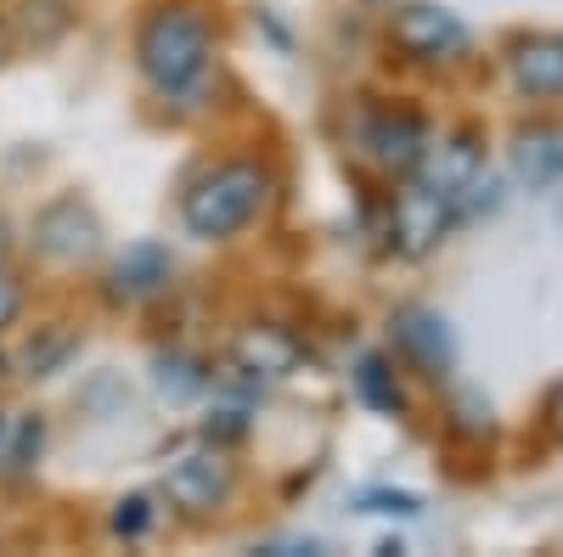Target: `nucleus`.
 <instances>
[{
    "label": "nucleus",
    "mask_w": 563,
    "mask_h": 557,
    "mask_svg": "<svg viewBox=\"0 0 563 557\" xmlns=\"http://www.w3.org/2000/svg\"><path fill=\"white\" fill-rule=\"evenodd\" d=\"M214 23L192 0H164L135 29V74L158 102H198L214 79Z\"/></svg>",
    "instance_id": "nucleus-1"
},
{
    "label": "nucleus",
    "mask_w": 563,
    "mask_h": 557,
    "mask_svg": "<svg viewBox=\"0 0 563 557\" xmlns=\"http://www.w3.org/2000/svg\"><path fill=\"white\" fill-rule=\"evenodd\" d=\"M271 203V169L254 158H220L180 192V225L198 243H238Z\"/></svg>",
    "instance_id": "nucleus-2"
},
{
    "label": "nucleus",
    "mask_w": 563,
    "mask_h": 557,
    "mask_svg": "<svg viewBox=\"0 0 563 557\" xmlns=\"http://www.w3.org/2000/svg\"><path fill=\"white\" fill-rule=\"evenodd\" d=\"M231 495H238V468L225 461V450H198V456H180L175 468L164 474V501L169 513L186 519V524H209L220 519Z\"/></svg>",
    "instance_id": "nucleus-3"
},
{
    "label": "nucleus",
    "mask_w": 563,
    "mask_h": 557,
    "mask_svg": "<svg viewBox=\"0 0 563 557\" xmlns=\"http://www.w3.org/2000/svg\"><path fill=\"white\" fill-rule=\"evenodd\" d=\"M389 45L406 52L411 63H462L474 52V34L451 7H434V0H406V7L389 12Z\"/></svg>",
    "instance_id": "nucleus-4"
},
{
    "label": "nucleus",
    "mask_w": 563,
    "mask_h": 557,
    "mask_svg": "<svg viewBox=\"0 0 563 557\" xmlns=\"http://www.w3.org/2000/svg\"><path fill=\"white\" fill-rule=\"evenodd\" d=\"M389 338H395V355L422 371L429 383H451L456 366H462V344L451 333V321L434 310V304H400L389 315Z\"/></svg>",
    "instance_id": "nucleus-5"
},
{
    "label": "nucleus",
    "mask_w": 563,
    "mask_h": 557,
    "mask_svg": "<svg viewBox=\"0 0 563 557\" xmlns=\"http://www.w3.org/2000/svg\"><path fill=\"white\" fill-rule=\"evenodd\" d=\"M34 254L63 270H79L102 254V220L85 198H52L34 214Z\"/></svg>",
    "instance_id": "nucleus-6"
},
{
    "label": "nucleus",
    "mask_w": 563,
    "mask_h": 557,
    "mask_svg": "<svg viewBox=\"0 0 563 557\" xmlns=\"http://www.w3.org/2000/svg\"><path fill=\"white\" fill-rule=\"evenodd\" d=\"M451 203L434 192V186H422L417 175H406V186L395 192L389 203V248L400 259H422V254H434L445 243V231H451Z\"/></svg>",
    "instance_id": "nucleus-7"
},
{
    "label": "nucleus",
    "mask_w": 563,
    "mask_h": 557,
    "mask_svg": "<svg viewBox=\"0 0 563 557\" xmlns=\"http://www.w3.org/2000/svg\"><path fill=\"white\" fill-rule=\"evenodd\" d=\"M429 124H422V113H411V108H384V113H372L366 124H361V147H366V158L378 164L384 175H417V164H422V153H429Z\"/></svg>",
    "instance_id": "nucleus-8"
},
{
    "label": "nucleus",
    "mask_w": 563,
    "mask_h": 557,
    "mask_svg": "<svg viewBox=\"0 0 563 557\" xmlns=\"http://www.w3.org/2000/svg\"><path fill=\"white\" fill-rule=\"evenodd\" d=\"M507 74L530 102H563V34L536 29L507 45Z\"/></svg>",
    "instance_id": "nucleus-9"
},
{
    "label": "nucleus",
    "mask_w": 563,
    "mask_h": 557,
    "mask_svg": "<svg viewBox=\"0 0 563 557\" xmlns=\"http://www.w3.org/2000/svg\"><path fill=\"white\" fill-rule=\"evenodd\" d=\"M512 180L530 186V192H558L563 186V124L558 119H530L512 130V147H507Z\"/></svg>",
    "instance_id": "nucleus-10"
},
{
    "label": "nucleus",
    "mask_w": 563,
    "mask_h": 557,
    "mask_svg": "<svg viewBox=\"0 0 563 557\" xmlns=\"http://www.w3.org/2000/svg\"><path fill=\"white\" fill-rule=\"evenodd\" d=\"M175 282V254L164 243H130L113 265H108V299L113 304H147L158 293H169Z\"/></svg>",
    "instance_id": "nucleus-11"
},
{
    "label": "nucleus",
    "mask_w": 563,
    "mask_h": 557,
    "mask_svg": "<svg viewBox=\"0 0 563 557\" xmlns=\"http://www.w3.org/2000/svg\"><path fill=\"white\" fill-rule=\"evenodd\" d=\"M231 366H243L254 383H282L299 371V338L288 327L254 321V327H243L238 344H231Z\"/></svg>",
    "instance_id": "nucleus-12"
},
{
    "label": "nucleus",
    "mask_w": 563,
    "mask_h": 557,
    "mask_svg": "<svg viewBox=\"0 0 563 557\" xmlns=\"http://www.w3.org/2000/svg\"><path fill=\"white\" fill-rule=\"evenodd\" d=\"M479 169H485L479 135H474V130H456V135H445L440 147L429 142V153H422V164H417V180H422V186H434L445 203H456V192H462V186L474 180Z\"/></svg>",
    "instance_id": "nucleus-13"
},
{
    "label": "nucleus",
    "mask_w": 563,
    "mask_h": 557,
    "mask_svg": "<svg viewBox=\"0 0 563 557\" xmlns=\"http://www.w3.org/2000/svg\"><path fill=\"white\" fill-rule=\"evenodd\" d=\"M45 456V416L40 411H12L7 434H0V474L7 479H29Z\"/></svg>",
    "instance_id": "nucleus-14"
},
{
    "label": "nucleus",
    "mask_w": 563,
    "mask_h": 557,
    "mask_svg": "<svg viewBox=\"0 0 563 557\" xmlns=\"http://www.w3.org/2000/svg\"><path fill=\"white\" fill-rule=\"evenodd\" d=\"M153 383H158V394H164L169 405H192L198 394H209L214 371H209L198 355H186V349H164V355L153 360Z\"/></svg>",
    "instance_id": "nucleus-15"
},
{
    "label": "nucleus",
    "mask_w": 563,
    "mask_h": 557,
    "mask_svg": "<svg viewBox=\"0 0 563 557\" xmlns=\"http://www.w3.org/2000/svg\"><path fill=\"white\" fill-rule=\"evenodd\" d=\"M355 394H361L372 411H400L406 394H400V378H395V360H389V355H361V366H355Z\"/></svg>",
    "instance_id": "nucleus-16"
},
{
    "label": "nucleus",
    "mask_w": 563,
    "mask_h": 557,
    "mask_svg": "<svg viewBox=\"0 0 563 557\" xmlns=\"http://www.w3.org/2000/svg\"><path fill=\"white\" fill-rule=\"evenodd\" d=\"M451 434L467 439V445H485L496 434V411H490V400L479 389H456L451 394Z\"/></svg>",
    "instance_id": "nucleus-17"
},
{
    "label": "nucleus",
    "mask_w": 563,
    "mask_h": 557,
    "mask_svg": "<svg viewBox=\"0 0 563 557\" xmlns=\"http://www.w3.org/2000/svg\"><path fill=\"white\" fill-rule=\"evenodd\" d=\"M79 349V338L63 327V321H52V327H45L40 333V344H29V355L18 360L23 371H18V378H52V371H63V360Z\"/></svg>",
    "instance_id": "nucleus-18"
},
{
    "label": "nucleus",
    "mask_w": 563,
    "mask_h": 557,
    "mask_svg": "<svg viewBox=\"0 0 563 557\" xmlns=\"http://www.w3.org/2000/svg\"><path fill=\"white\" fill-rule=\"evenodd\" d=\"M203 439H209L214 450L249 439V405H243V400H214V411L203 416Z\"/></svg>",
    "instance_id": "nucleus-19"
},
{
    "label": "nucleus",
    "mask_w": 563,
    "mask_h": 557,
    "mask_svg": "<svg viewBox=\"0 0 563 557\" xmlns=\"http://www.w3.org/2000/svg\"><path fill=\"white\" fill-rule=\"evenodd\" d=\"M153 519H158L153 495H119L113 501V535L119 541H141V535L153 530Z\"/></svg>",
    "instance_id": "nucleus-20"
},
{
    "label": "nucleus",
    "mask_w": 563,
    "mask_h": 557,
    "mask_svg": "<svg viewBox=\"0 0 563 557\" xmlns=\"http://www.w3.org/2000/svg\"><path fill=\"white\" fill-rule=\"evenodd\" d=\"M355 513H384V519H417L422 513V501L411 490H366L355 501Z\"/></svg>",
    "instance_id": "nucleus-21"
},
{
    "label": "nucleus",
    "mask_w": 563,
    "mask_h": 557,
    "mask_svg": "<svg viewBox=\"0 0 563 557\" xmlns=\"http://www.w3.org/2000/svg\"><path fill=\"white\" fill-rule=\"evenodd\" d=\"M23 304H29V293L18 282V270H7V259H0V338L23 321Z\"/></svg>",
    "instance_id": "nucleus-22"
},
{
    "label": "nucleus",
    "mask_w": 563,
    "mask_h": 557,
    "mask_svg": "<svg viewBox=\"0 0 563 557\" xmlns=\"http://www.w3.org/2000/svg\"><path fill=\"white\" fill-rule=\"evenodd\" d=\"M18 52V40H12V23L7 18H0V68H7V57Z\"/></svg>",
    "instance_id": "nucleus-23"
},
{
    "label": "nucleus",
    "mask_w": 563,
    "mask_h": 557,
    "mask_svg": "<svg viewBox=\"0 0 563 557\" xmlns=\"http://www.w3.org/2000/svg\"><path fill=\"white\" fill-rule=\"evenodd\" d=\"M12 254V220H7V209H0V259Z\"/></svg>",
    "instance_id": "nucleus-24"
},
{
    "label": "nucleus",
    "mask_w": 563,
    "mask_h": 557,
    "mask_svg": "<svg viewBox=\"0 0 563 557\" xmlns=\"http://www.w3.org/2000/svg\"><path fill=\"white\" fill-rule=\"evenodd\" d=\"M0 378H12V360H7V349H0Z\"/></svg>",
    "instance_id": "nucleus-25"
},
{
    "label": "nucleus",
    "mask_w": 563,
    "mask_h": 557,
    "mask_svg": "<svg viewBox=\"0 0 563 557\" xmlns=\"http://www.w3.org/2000/svg\"><path fill=\"white\" fill-rule=\"evenodd\" d=\"M7 416H12V411H7V405H0V434H7Z\"/></svg>",
    "instance_id": "nucleus-26"
}]
</instances>
